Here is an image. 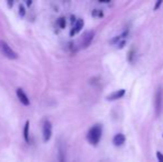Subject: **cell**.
Here are the masks:
<instances>
[{"mask_svg":"<svg viewBox=\"0 0 163 162\" xmlns=\"http://www.w3.org/2000/svg\"><path fill=\"white\" fill-rule=\"evenodd\" d=\"M101 137H102V127H101V124H94L87 133V140L92 146H98Z\"/></svg>","mask_w":163,"mask_h":162,"instance_id":"1","label":"cell"},{"mask_svg":"<svg viewBox=\"0 0 163 162\" xmlns=\"http://www.w3.org/2000/svg\"><path fill=\"white\" fill-rule=\"evenodd\" d=\"M0 51H1V53H2L6 58H8L10 60H14V59L18 58V55L14 52V50L11 49L10 46H9L7 42L2 41V40H0Z\"/></svg>","mask_w":163,"mask_h":162,"instance_id":"2","label":"cell"},{"mask_svg":"<svg viewBox=\"0 0 163 162\" xmlns=\"http://www.w3.org/2000/svg\"><path fill=\"white\" fill-rule=\"evenodd\" d=\"M51 135H52V124L50 121L46 120L42 126V138L44 142H48L51 139Z\"/></svg>","mask_w":163,"mask_h":162,"instance_id":"3","label":"cell"},{"mask_svg":"<svg viewBox=\"0 0 163 162\" xmlns=\"http://www.w3.org/2000/svg\"><path fill=\"white\" fill-rule=\"evenodd\" d=\"M94 37V31H88L83 35L82 40H81V44H82V48H87L91 44L92 40H93Z\"/></svg>","mask_w":163,"mask_h":162,"instance_id":"4","label":"cell"},{"mask_svg":"<svg viewBox=\"0 0 163 162\" xmlns=\"http://www.w3.org/2000/svg\"><path fill=\"white\" fill-rule=\"evenodd\" d=\"M162 89L159 88L158 91H157V94H155V112H157V115L160 114L161 107H162Z\"/></svg>","mask_w":163,"mask_h":162,"instance_id":"5","label":"cell"},{"mask_svg":"<svg viewBox=\"0 0 163 162\" xmlns=\"http://www.w3.org/2000/svg\"><path fill=\"white\" fill-rule=\"evenodd\" d=\"M16 93H17V97H18V99H19V101L21 102L22 105H25V106L30 105V101H29V98H28L27 93H26L25 91L22 90L21 88L17 89Z\"/></svg>","mask_w":163,"mask_h":162,"instance_id":"6","label":"cell"},{"mask_svg":"<svg viewBox=\"0 0 163 162\" xmlns=\"http://www.w3.org/2000/svg\"><path fill=\"white\" fill-rule=\"evenodd\" d=\"M83 25H84V21H83L82 19H78L77 21H75V26L72 27L71 31H70V36L73 37L75 36L77 33H79L81 30H82V28H83Z\"/></svg>","mask_w":163,"mask_h":162,"instance_id":"7","label":"cell"},{"mask_svg":"<svg viewBox=\"0 0 163 162\" xmlns=\"http://www.w3.org/2000/svg\"><path fill=\"white\" fill-rule=\"evenodd\" d=\"M124 94H125V90L124 89H121V90H118V91H116V92H113V93L109 94V96L107 97V100H109V101H113V100L122 98Z\"/></svg>","mask_w":163,"mask_h":162,"instance_id":"8","label":"cell"},{"mask_svg":"<svg viewBox=\"0 0 163 162\" xmlns=\"http://www.w3.org/2000/svg\"><path fill=\"white\" fill-rule=\"evenodd\" d=\"M112 142H113V144L116 147L122 146V144L125 142L124 135H122V133H118V135H114V138H113V140H112Z\"/></svg>","mask_w":163,"mask_h":162,"instance_id":"9","label":"cell"},{"mask_svg":"<svg viewBox=\"0 0 163 162\" xmlns=\"http://www.w3.org/2000/svg\"><path fill=\"white\" fill-rule=\"evenodd\" d=\"M29 124H30V122L29 121H26L25 123V127H23V139H25V141L27 143H30V138H29Z\"/></svg>","mask_w":163,"mask_h":162,"instance_id":"10","label":"cell"},{"mask_svg":"<svg viewBox=\"0 0 163 162\" xmlns=\"http://www.w3.org/2000/svg\"><path fill=\"white\" fill-rule=\"evenodd\" d=\"M58 158H59V162H66V153H64V149L62 147V144L59 146Z\"/></svg>","mask_w":163,"mask_h":162,"instance_id":"11","label":"cell"},{"mask_svg":"<svg viewBox=\"0 0 163 162\" xmlns=\"http://www.w3.org/2000/svg\"><path fill=\"white\" fill-rule=\"evenodd\" d=\"M57 23H58V26L61 29L66 28V18H64V17H60L58 19V21H57Z\"/></svg>","mask_w":163,"mask_h":162,"instance_id":"12","label":"cell"},{"mask_svg":"<svg viewBox=\"0 0 163 162\" xmlns=\"http://www.w3.org/2000/svg\"><path fill=\"white\" fill-rule=\"evenodd\" d=\"M19 15H20V17H25V15H26V7L23 5L19 6Z\"/></svg>","mask_w":163,"mask_h":162,"instance_id":"13","label":"cell"},{"mask_svg":"<svg viewBox=\"0 0 163 162\" xmlns=\"http://www.w3.org/2000/svg\"><path fill=\"white\" fill-rule=\"evenodd\" d=\"M157 158H158V161L159 162H163V154L161 153L160 151L157 152Z\"/></svg>","mask_w":163,"mask_h":162,"instance_id":"14","label":"cell"},{"mask_svg":"<svg viewBox=\"0 0 163 162\" xmlns=\"http://www.w3.org/2000/svg\"><path fill=\"white\" fill-rule=\"evenodd\" d=\"M162 5V0H159L158 2H157V5H155V7H154V9L157 10V9H159V7Z\"/></svg>","mask_w":163,"mask_h":162,"instance_id":"15","label":"cell"}]
</instances>
